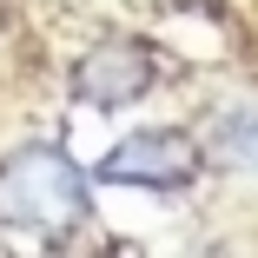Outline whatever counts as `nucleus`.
<instances>
[{
    "label": "nucleus",
    "mask_w": 258,
    "mask_h": 258,
    "mask_svg": "<svg viewBox=\"0 0 258 258\" xmlns=\"http://www.w3.org/2000/svg\"><path fill=\"white\" fill-rule=\"evenodd\" d=\"M93 212L86 172L67 159L60 146H20L0 159V225L7 232H40V238H67Z\"/></svg>",
    "instance_id": "obj_1"
},
{
    "label": "nucleus",
    "mask_w": 258,
    "mask_h": 258,
    "mask_svg": "<svg viewBox=\"0 0 258 258\" xmlns=\"http://www.w3.org/2000/svg\"><path fill=\"white\" fill-rule=\"evenodd\" d=\"M199 172H205V146L172 126H139L99 159V179L126 192H192Z\"/></svg>",
    "instance_id": "obj_2"
},
{
    "label": "nucleus",
    "mask_w": 258,
    "mask_h": 258,
    "mask_svg": "<svg viewBox=\"0 0 258 258\" xmlns=\"http://www.w3.org/2000/svg\"><path fill=\"white\" fill-rule=\"evenodd\" d=\"M152 80H159V53H152L146 40H133V33L99 40L93 53L73 67V93L86 99V106H99V113H119V106H133V99H146Z\"/></svg>",
    "instance_id": "obj_3"
},
{
    "label": "nucleus",
    "mask_w": 258,
    "mask_h": 258,
    "mask_svg": "<svg viewBox=\"0 0 258 258\" xmlns=\"http://www.w3.org/2000/svg\"><path fill=\"white\" fill-rule=\"evenodd\" d=\"M212 152L238 172H258V106H225L212 119Z\"/></svg>",
    "instance_id": "obj_4"
}]
</instances>
